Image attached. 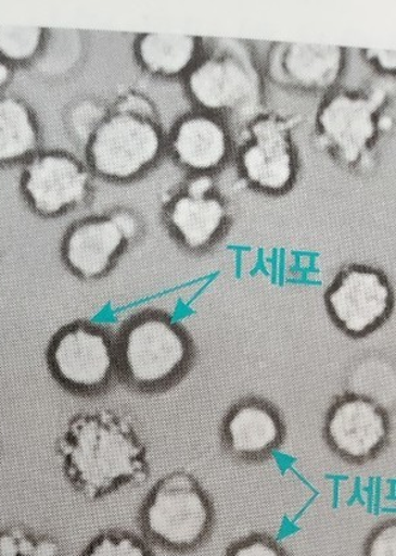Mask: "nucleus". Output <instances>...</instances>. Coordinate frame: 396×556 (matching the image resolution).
Returning a JSON list of instances; mask_svg holds the SVG:
<instances>
[{"instance_id": "nucleus-1", "label": "nucleus", "mask_w": 396, "mask_h": 556, "mask_svg": "<svg viewBox=\"0 0 396 556\" xmlns=\"http://www.w3.org/2000/svg\"><path fill=\"white\" fill-rule=\"evenodd\" d=\"M56 455L69 485L84 498L101 500L150 479V451L131 418L118 412L79 413L58 439Z\"/></svg>"}, {"instance_id": "nucleus-2", "label": "nucleus", "mask_w": 396, "mask_h": 556, "mask_svg": "<svg viewBox=\"0 0 396 556\" xmlns=\"http://www.w3.org/2000/svg\"><path fill=\"white\" fill-rule=\"evenodd\" d=\"M163 147L155 103L140 91L127 90L110 105L84 151L91 174L110 181H130L154 167Z\"/></svg>"}, {"instance_id": "nucleus-3", "label": "nucleus", "mask_w": 396, "mask_h": 556, "mask_svg": "<svg viewBox=\"0 0 396 556\" xmlns=\"http://www.w3.org/2000/svg\"><path fill=\"white\" fill-rule=\"evenodd\" d=\"M187 93L201 112L258 117L264 78L252 49L240 39H218L186 76Z\"/></svg>"}, {"instance_id": "nucleus-4", "label": "nucleus", "mask_w": 396, "mask_h": 556, "mask_svg": "<svg viewBox=\"0 0 396 556\" xmlns=\"http://www.w3.org/2000/svg\"><path fill=\"white\" fill-rule=\"evenodd\" d=\"M386 105L383 89L334 91L317 109L316 143L347 168L369 167Z\"/></svg>"}, {"instance_id": "nucleus-5", "label": "nucleus", "mask_w": 396, "mask_h": 556, "mask_svg": "<svg viewBox=\"0 0 396 556\" xmlns=\"http://www.w3.org/2000/svg\"><path fill=\"white\" fill-rule=\"evenodd\" d=\"M213 519L208 494L187 470H175L158 481L142 509L145 534L175 552L199 547L210 533Z\"/></svg>"}, {"instance_id": "nucleus-6", "label": "nucleus", "mask_w": 396, "mask_h": 556, "mask_svg": "<svg viewBox=\"0 0 396 556\" xmlns=\"http://www.w3.org/2000/svg\"><path fill=\"white\" fill-rule=\"evenodd\" d=\"M296 115L261 113L248 122L238 164L250 186L268 194L288 192L297 175Z\"/></svg>"}, {"instance_id": "nucleus-7", "label": "nucleus", "mask_w": 396, "mask_h": 556, "mask_svg": "<svg viewBox=\"0 0 396 556\" xmlns=\"http://www.w3.org/2000/svg\"><path fill=\"white\" fill-rule=\"evenodd\" d=\"M119 358L133 384L152 389L179 375L188 362L189 345L180 328L167 317L150 315L126 329Z\"/></svg>"}, {"instance_id": "nucleus-8", "label": "nucleus", "mask_w": 396, "mask_h": 556, "mask_svg": "<svg viewBox=\"0 0 396 556\" xmlns=\"http://www.w3.org/2000/svg\"><path fill=\"white\" fill-rule=\"evenodd\" d=\"M91 180L88 164L71 152L40 150L24 164L21 191L36 215L52 218L87 203Z\"/></svg>"}, {"instance_id": "nucleus-9", "label": "nucleus", "mask_w": 396, "mask_h": 556, "mask_svg": "<svg viewBox=\"0 0 396 556\" xmlns=\"http://www.w3.org/2000/svg\"><path fill=\"white\" fill-rule=\"evenodd\" d=\"M393 303L386 274L367 265L341 268L325 292L329 316L353 338H362L385 323Z\"/></svg>"}, {"instance_id": "nucleus-10", "label": "nucleus", "mask_w": 396, "mask_h": 556, "mask_svg": "<svg viewBox=\"0 0 396 556\" xmlns=\"http://www.w3.org/2000/svg\"><path fill=\"white\" fill-rule=\"evenodd\" d=\"M139 231V218L129 210L85 218L64 237L61 248L64 264L78 278L100 279L137 240Z\"/></svg>"}, {"instance_id": "nucleus-11", "label": "nucleus", "mask_w": 396, "mask_h": 556, "mask_svg": "<svg viewBox=\"0 0 396 556\" xmlns=\"http://www.w3.org/2000/svg\"><path fill=\"white\" fill-rule=\"evenodd\" d=\"M117 364L112 341L89 324H73L56 334L48 350V365L64 387L99 390L110 381Z\"/></svg>"}, {"instance_id": "nucleus-12", "label": "nucleus", "mask_w": 396, "mask_h": 556, "mask_svg": "<svg viewBox=\"0 0 396 556\" xmlns=\"http://www.w3.org/2000/svg\"><path fill=\"white\" fill-rule=\"evenodd\" d=\"M324 430L328 443L338 455L365 462L385 447L389 421L380 403L369 396L346 394L329 410Z\"/></svg>"}, {"instance_id": "nucleus-13", "label": "nucleus", "mask_w": 396, "mask_h": 556, "mask_svg": "<svg viewBox=\"0 0 396 556\" xmlns=\"http://www.w3.org/2000/svg\"><path fill=\"white\" fill-rule=\"evenodd\" d=\"M167 222L189 250L215 242L228 222V206L210 175H194L166 205Z\"/></svg>"}, {"instance_id": "nucleus-14", "label": "nucleus", "mask_w": 396, "mask_h": 556, "mask_svg": "<svg viewBox=\"0 0 396 556\" xmlns=\"http://www.w3.org/2000/svg\"><path fill=\"white\" fill-rule=\"evenodd\" d=\"M345 64L344 47L276 42L267 56V73L280 87L327 91L336 87Z\"/></svg>"}, {"instance_id": "nucleus-15", "label": "nucleus", "mask_w": 396, "mask_h": 556, "mask_svg": "<svg viewBox=\"0 0 396 556\" xmlns=\"http://www.w3.org/2000/svg\"><path fill=\"white\" fill-rule=\"evenodd\" d=\"M169 149L182 168L194 175H209L227 162L230 137L217 115L200 110L184 115L174 126Z\"/></svg>"}, {"instance_id": "nucleus-16", "label": "nucleus", "mask_w": 396, "mask_h": 556, "mask_svg": "<svg viewBox=\"0 0 396 556\" xmlns=\"http://www.w3.org/2000/svg\"><path fill=\"white\" fill-rule=\"evenodd\" d=\"M223 438L230 452L240 457L270 454L283 439V425L273 408L260 402H243L225 420Z\"/></svg>"}, {"instance_id": "nucleus-17", "label": "nucleus", "mask_w": 396, "mask_h": 556, "mask_svg": "<svg viewBox=\"0 0 396 556\" xmlns=\"http://www.w3.org/2000/svg\"><path fill=\"white\" fill-rule=\"evenodd\" d=\"M201 48L203 39L178 34H142L133 42L138 64L161 78L187 76L197 63Z\"/></svg>"}, {"instance_id": "nucleus-18", "label": "nucleus", "mask_w": 396, "mask_h": 556, "mask_svg": "<svg viewBox=\"0 0 396 556\" xmlns=\"http://www.w3.org/2000/svg\"><path fill=\"white\" fill-rule=\"evenodd\" d=\"M41 131L36 114L12 94H0V166L26 164L40 151Z\"/></svg>"}, {"instance_id": "nucleus-19", "label": "nucleus", "mask_w": 396, "mask_h": 556, "mask_svg": "<svg viewBox=\"0 0 396 556\" xmlns=\"http://www.w3.org/2000/svg\"><path fill=\"white\" fill-rule=\"evenodd\" d=\"M48 29L41 27L0 26V60L11 66L38 60L46 46Z\"/></svg>"}, {"instance_id": "nucleus-20", "label": "nucleus", "mask_w": 396, "mask_h": 556, "mask_svg": "<svg viewBox=\"0 0 396 556\" xmlns=\"http://www.w3.org/2000/svg\"><path fill=\"white\" fill-rule=\"evenodd\" d=\"M108 109L106 103L94 98H82L73 102L66 112V127L73 140L84 150L87 149L102 121L106 118Z\"/></svg>"}, {"instance_id": "nucleus-21", "label": "nucleus", "mask_w": 396, "mask_h": 556, "mask_svg": "<svg viewBox=\"0 0 396 556\" xmlns=\"http://www.w3.org/2000/svg\"><path fill=\"white\" fill-rule=\"evenodd\" d=\"M81 556H155L137 535L124 530H107L93 538Z\"/></svg>"}, {"instance_id": "nucleus-22", "label": "nucleus", "mask_w": 396, "mask_h": 556, "mask_svg": "<svg viewBox=\"0 0 396 556\" xmlns=\"http://www.w3.org/2000/svg\"><path fill=\"white\" fill-rule=\"evenodd\" d=\"M0 556H61V547L52 538L10 528L0 533Z\"/></svg>"}, {"instance_id": "nucleus-23", "label": "nucleus", "mask_w": 396, "mask_h": 556, "mask_svg": "<svg viewBox=\"0 0 396 556\" xmlns=\"http://www.w3.org/2000/svg\"><path fill=\"white\" fill-rule=\"evenodd\" d=\"M363 556H396V523L381 525L369 536Z\"/></svg>"}, {"instance_id": "nucleus-24", "label": "nucleus", "mask_w": 396, "mask_h": 556, "mask_svg": "<svg viewBox=\"0 0 396 556\" xmlns=\"http://www.w3.org/2000/svg\"><path fill=\"white\" fill-rule=\"evenodd\" d=\"M228 556H285L277 542L265 535H253L231 546Z\"/></svg>"}, {"instance_id": "nucleus-25", "label": "nucleus", "mask_w": 396, "mask_h": 556, "mask_svg": "<svg viewBox=\"0 0 396 556\" xmlns=\"http://www.w3.org/2000/svg\"><path fill=\"white\" fill-rule=\"evenodd\" d=\"M362 58L374 68L387 75H394L396 71L395 49L367 48L361 52Z\"/></svg>"}, {"instance_id": "nucleus-26", "label": "nucleus", "mask_w": 396, "mask_h": 556, "mask_svg": "<svg viewBox=\"0 0 396 556\" xmlns=\"http://www.w3.org/2000/svg\"><path fill=\"white\" fill-rule=\"evenodd\" d=\"M12 78V66L0 60V90L8 87Z\"/></svg>"}]
</instances>
